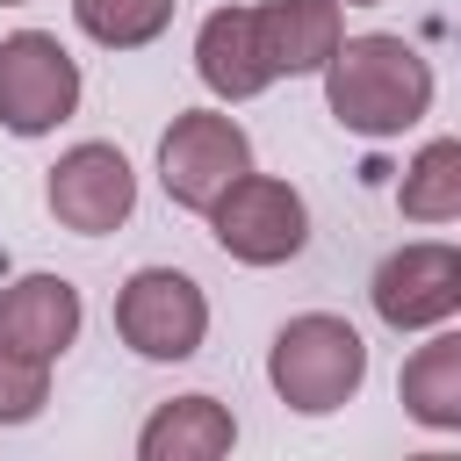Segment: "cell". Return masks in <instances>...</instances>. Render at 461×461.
<instances>
[{
    "label": "cell",
    "mask_w": 461,
    "mask_h": 461,
    "mask_svg": "<svg viewBox=\"0 0 461 461\" xmlns=\"http://www.w3.org/2000/svg\"><path fill=\"white\" fill-rule=\"evenodd\" d=\"M194 72H202V86L223 94V101H252L259 86H274V72H267V58H259V22H252V7H216V14L202 22V36H194Z\"/></svg>",
    "instance_id": "8fae6325"
},
{
    "label": "cell",
    "mask_w": 461,
    "mask_h": 461,
    "mask_svg": "<svg viewBox=\"0 0 461 461\" xmlns=\"http://www.w3.org/2000/svg\"><path fill=\"white\" fill-rule=\"evenodd\" d=\"M79 339V288L65 274H22L0 288V346L29 360H58Z\"/></svg>",
    "instance_id": "9c48e42d"
},
{
    "label": "cell",
    "mask_w": 461,
    "mask_h": 461,
    "mask_svg": "<svg viewBox=\"0 0 461 461\" xmlns=\"http://www.w3.org/2000/svg\"><path fill=\"white\" fill-rule=\"evenodd\" d=\"M209 230H216V245H223L230 259H245V267H281V259L303 252L310 209H303V194H295L288 180L245 173V180H230V187L216 194Z\"/></svg>",
    "instance_id": "277c9868"
},
{
    "label": "cell",
    "mask_w": 461,
    "mask_h": 461,
    "mask_svg": "<svg viewBox=\"0 0 461 461\" xmlns=\"http://www.w3.org/2000/svg\"><path fill=\"white\" fill-rule=\"evenodd\" d=\"M324 101L353 137H396L432 108V65L403 36H339L324 65Z\"/></svg>",
    "instance_id": "6da1fadb"
},
{
    "label": "cell",
    "mask_w": 461,
    "mask_h": 461,
    "mask_svg": "<svg viewBox=\"0 0 461 461\" xmlns=\"http://www.w3.org/2000/svg\"><path fill=\"white\" fill-rule=\"evenodd\" d=\"M396 202H403L411 223H447V216H461V137H432V144L403 166Z\"/></svg>",
    "instance_id": "5bb4252c"
},
{
    "label": "cell",
    "mask_w": 461,
    "mask_h": 461,
    "mask_svg": "<svg viewBox=\"0 0 461 461\" xmlns=\"http://www.w3.org/2000/svg\"><path fill=\"white\" fill-rule=\"evenodd\" d=\"M180 0H72V22L101 43V50H137L151 36H166Z\"/></svg>",
    "instance_id": "9a60e30c"
},
{
    "label": "cell",
    "mask_w": 461,
    "mask_h": 461,
    "mask_svg": "<svg viewBox=\"0 0 461 461\" xmlns=\"http://www.w3.org/2000/svg\"><path fill=\"white\" fill-rule=\"evenodd\" d=\"M346 7H375V0H346Z\"/></svg>",
    "instance_id": "e0dca14e"
},
{
    "label": "cell",
    "mask_w": 461,
    "mask_h": 461,
    "mask_svg": "<svg viewBox=\"0 0 461 461\" xmlns=\"http://www.w3.org/2000/svg\"><path fill=\"white\" fill-rule=\"evenodd\" d=\"M396 403L432 432H461V331H439L432 346H418L403 360Z\"/></svg>",
    "instance_id": "4fadbf2b"
},
{
    "label": "cell",
    "mask_w": 461,
    "mask_h": 461,
    "mask_svg": "<svg viewBox=\"0 0 461 461\" xmlns=\"http://www.w3.org/2000/svg\"><path fill=\"white\" fill-rule=\"evenodd\" d=\"M252 22H259V58H267L274 79L281 72L288 79L295 72H324L339 36H346L339 0H267V7H252Z\"/></svg>",
    "instance_id": "30bf717a"
},
{
    "label": "cell",
    "mask_w": 461,
    "mask_h": 461,
    "mask_svg": "<svg viewBox=\"0 0 461 461\" xmlns=\"http://www.w3.org/2000/svg\"><path fill=\"white\" fill-rule=\"evenodd\" d=\"M375 317L389 331H425L461 310V252L447 245H403L375 267Z\"/></svg>",
    "instance_id": "ba28073f"
},
{
    "label": "cell",
    "mask_w": 461,
    "mask_h": 461,
    "mask_svg": "<svg viewBox=\"0 0 461 461\" xmlns=\"http://www.w3.org/2000/svg\"><path fill=\"white\" fill-rule=\"evenodd\" d=\"M50 396V360H29L14 346H0V425H29Z\"/></svg>",
    "instance_id": "2e32d148"
},
{
    "label": "cell",
    "mask_w": 461,
    "mask_h": 461,
    "mask_svg": "<svg viewBox=\"0 0 461 461\" xmlns=\"http://www.w3.org/2000/svg\"><path fill=\"white\" fill-rule=\"evenodd\" d=\"M230 439H238V425L216 396H173L137 432V454L144 461H216V454H230Z\"/></svg>",
    "instance_id": "7c38bea8"
},
{
    "label": "cell",
    "mask_w": 461,
    "mask_h": 461,
    "mask_svg": "<svg viewBox=\"0 0 461 461\" xmlns=\"http://www.w3.org/2000/svg\"><path fill=\"white\" fill-rule=\"evenodd\" d=\"M130 209H137V173H130V158H122L115 144H72V151L50 166V216H58L65 230L101 238V230H115Z\"/></svg>",
    "instance_id": "52a82bcc"
},
{
    "label": "cell",
    "mask_w": 461,
    "mask_h": 461,
    "mask_svg": "<svg viewBox=\"0 0 461 461\" xmlns=\"http://www.w3.org/2000/svg\"><path fill=\"white\" fill-rule=\"evenodd\" d=\"M252 173V144H245V130L230 122V115H216V108H187V115H173V130L158 137V180H166V194L180 202V209H216V194L230 187V180H245Z\"/></svg>",
    "instance_id": "3957f363"
},
{
    "label": "cell",
    "mask_w": 461,
    "mask_h": 461,
    "mask_svg": "<svg viewBox=\"0 0 461 461\" xmlns=\"http://www.w3.org/2000/svg\"><path fill=\"white\" fill-rule=\"evenodd\" d=\"M0 7H22V0H0Z\"/></svg>",
    "instance_id": "ac0fdd59"
},
{
    "label": "cell",
    "mask_w": 461,
    "mask_h": 461,
    "mask_svg": "<svg viewBox=\"0 0 461 461\" xmlns=\"http://www.w3.org/2000/svg\"><path fill=\"white\" fill-rule=\"evenodd\" d=\"M115 331L137 360H187L209 331V303L173 267H137L115 295Z\"/></svg>",
    "instance_id": "8992f818"
},
{
    "label": "cell",
    "mask_w": 461,
    "mask_h": 461,
    "mask_svg": "<svg viewBox=\"0 0 461 461\" xmlns=\"http://www.w3.org/2000/svg\"><path fill=\"white\" fill-rule=\"evenodd\" d=\"M79 108V65L58 36L43 29H14L0 43V130L14 137H43Z\"/></svg>",
    "instance_id": "5b68a950"
},
{
    "label": "cell",
    "mask_w": 461,
    "mask_h": 461,
    "mask_svg": "<svg viewBox=\"0 0 461 461\" xmlns=\"http://www.w3.org/2000/svg\"><path fill=\"white\" fill-rule=\"evenodd\" d=\"M267 382L288 411L303 418H324L339 403H353V389L367 382V339L346 324V317H288L274 331V353H267Z\"/></svg>",
    "instance_id": "7a4b0ae2"
}]
</instances>
